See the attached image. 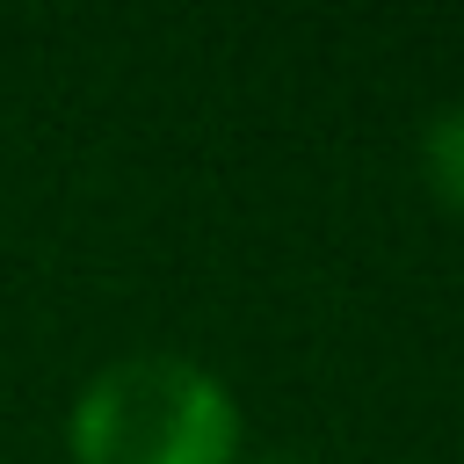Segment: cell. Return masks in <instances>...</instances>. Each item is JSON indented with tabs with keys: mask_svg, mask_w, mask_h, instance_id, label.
Listing matches in <instances>:
<instances>
[{
	"mask_svg": "<svg viewBox=\"0 0 464 464\" xmlns=\"http://www.w3.org/2000/svg\"><path fill=\"white\" fill-rule=\"evenodd\" d=\"M232 435L225 392L174 355H130L72 406L80 464H232Z\"/></svg>",
	"mask_w": 464,
	"mask_h": 464,
	"instance_id": "obj_1",
	"label": "cell"
},
{
	"mask_svg": "<svg viewBox=\"0 0 464 464\" xmlns=\"http://www.w3.org/2000/svg\"><path fill=\"white\" fill-rule=\"evenodd\" d=\"M428 181L442 188L450 210H464V109H442L428 123Z\"/></svg>",
	"mask_w": 464,
	"mask_h": 464,
	"instance_id": "obj_2",
	"label": "cell"
},
{
	"mask_svg": "<svg viewBox=\"0 0 464 464\" xmlns=\"http://www.w3.org/2000/svg\"><path fill=\"white\" fill-rule=\"evenodd\" d=\"M268 464H304V457H268Z\"/></svg>",
	"mask_w": 464,
	"mask_h": 464,
	"instance_id": "obj_3",
	"label": "cell"
}]
</instances>
